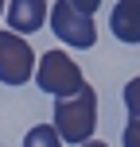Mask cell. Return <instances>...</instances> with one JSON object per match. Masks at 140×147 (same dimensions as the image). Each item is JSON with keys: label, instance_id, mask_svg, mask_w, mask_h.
<instances>
[{"label": "cell", "instance_id": "obj_1", "mask_svg": "<svg viewBox=\"0 0 140 147\" xmlns=\"http://www.w3.org/2000/svg\"><path fill=\"white\" fill-rule=\"evenodd\" d=\"M55 128H59V136L66 143L94 140V128H97V89L82 85L78 93L59 97V105H55Z\"/></svg>", "mask_w": 140, "mask_h": 147}, {"label": "cell", "instance_id": "obj_2", "mask_svg": "<svg viewBox=\"0 0 140 147\" xmlns=\"http://www.w3.org/2000/svg\"><path fill=\"white\" fill-rule=\"evenodd\" d=\"M35 85L43 89V93H51V97H70V93H78L86 81H82V66L66 51H43L39 70H35Z\"/></svg>", "mask_w": 140, "mask_h": 147}, {"label": "cell", "instance_id": "obj_3", "mask_svg": "<svg viewBox=\"0 0 140 147\" xmlns=\"http://www.w3.org/2000/svg\"><path fill=\"white\" fill-rule=\"evenodd\" d=\"M51 31H55L66 47H74V51H89V47L97 43L94 16L82 12L74 0H59V4L51 8Z\"/></svg>", "mask_w": 140, "mask_h": 147}, {"label": "cell", "instance_id": "obj_4", "mask_svg": "<svg viewBox=\"0 0 140 147\" xmlns=\"http://www.w3.org/2000/svg\"><path fill=\"white\" fill-rule=\"evenodd\" d=\"M39 70L35 51L20 31H0V81L4 85H27Z\"/></svg>", "mask_w": 140, "mask_h": 147}, {"label": "cell", "instance_id": "obj_5", "mask_svg": "<svg viewBox=\"0 0 140 147\" xmlns=\"http://www.w3.org/2000/svg\"><path fill=\"white\" fill-rule=\"evenodd\" d=\"M43 20H51L47 0H12L8 4V31L31 35V31H43Z\"/></svg>", "mask_w": 140, "mask_h": 147}, {"label": "cell", "instance_id": "obj_6", "mask_svg": "<svg viewBox=\"0 0 140 147\" xmlns=\"http://www.w3.org/2000/svg\"><path fill=\"white\" fill-rule=\"evenodd\" d=\"M109 31L121 43H140V8L132 0H117L109 12Z\"/></svg>", "mask_w": 140, "mask_h": 147}, {"label": "cell", "instance_id": "obj_7", "mask_svg": "<svg viewBox=\"0 0 140 147\" xmlns=\"http://www.w3.org/2000/svg\"><path fill=\"white\" fill-rule=\"evenodd\" d=\"M23 147H62V136H59L55 124H35L23 136Z\"/></svg>", "mask_w": 140, "mask_h": 147}, {"label": "cell", "instance_id": "obj_8", "mask_svg": "<svg viewBox=\"0 0 140 147\" xmlns=\"http://www.w3.org/2000/svg\"><path fill=\"white\" fill-rule=\"evenodd\" d=\"M125 109H128V116H140V78H132L125 85Z\"/></svg>", "mask_w": 140, "mask_h": 147}, {"label": "cell", "instance_id": "obj_9", "mask_svg": "<svg viewBox=\"0 0 140 147\" xmlns=\"http://www.w3.org/2000/svg\"><path fill=\"white\" fill-rule=\"evenodd\" d=\"M125 147H140V116H128V124H125Z\"/></svg>", "mask_w": 140, "mask_h": 147}, {"label": "cell", "instance_id": "obj_10", "mask_svg": "<svg viewBox=\"0 0 140 147\" xmlns=\"http://www.w3.org/2000/svg\"><path fill=\"white\" fill-rule=\"evenodd\" d=\"M74 4H78V8H82V12H89V16H94V12H97V8H101V0H74Z\"/></svg>", "mask_w": 140, "mask_h": 147}, {"label": "cell", "instance_id": "obj_11", "mask_svg": "<svg viewBox=\"0 0 140 147\" xmlns=\"http://www.w3.org/2000/svg\"><path fill=\"white\" fill-rule=\"evenodd\" d=\"M78 147H109L105 140H86V143H78Z\"/></svg>", "mask_w": 140, "mask_h": 147}, {"label": "cell", "instance_id": "obj_12", "mask_svg": "<svg viewBox=\"0 0 140 147\" xmlns=\"http://www.w3.org/2000/svg\"><path fill=\"white\" fill-rule=\"evenodd\" d=\"M0 16H8V4H4V0H0Z\"/></svg>", "mask_w": 140, "mask_h": 147}, {"label": "cell", "instance_id": "obj_13", "mask_svg": "<svg viewBox=\"0 0 140 147\" xmlns=\"http://www.w3.org/2000/svg\"><path fill=\"white\" fill-rule=\"evenodd\" d=\"M132 4H136V8H140V0H132Z\"/></svg>", "mask_w": 140, "mask_h": 147}]
</instances>
